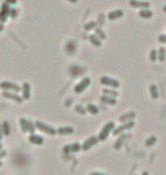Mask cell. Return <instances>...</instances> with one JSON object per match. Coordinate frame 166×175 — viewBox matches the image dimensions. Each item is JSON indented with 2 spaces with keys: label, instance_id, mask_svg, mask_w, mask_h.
<instances>
[{
  "label": "cell",
  "instance_id": "7a4b0ae2",
  "mask_svg": "<svg viewBox=\"0 0 166 175\" xmlns=\"http://www.w3.org/2000/svg\"><path fill=\"white\" fill-rule=\"evenodd\" d=\"M100 83H101L104 86L112 88V89H117V88L121 86V83H120L118 80L109 78V76H101V78H100Z\"/></svg>",
  "mask_w": 166,
  "mask_h": 175
},
{
  "label": "cell",
  "instance_id": "d6a6232c",
  "mask_svg": "<svg viewBox=\"0 0 166 175\" xmlns=\"http://www.w3.org/2000/svg\"><path fill=\"white\" fill-rule=\"evenodd\" d=\"M17 14H18V11H17L16 8H10V14H9V17L15 18L16 16H17Z\"/></svg>",
  "mask_w": 166,
  "mask_h": 175
},
{
  "label": "cell",
  "instance_id": "74e56055",
  "mask_svg": "<svg viewBox=\"0 0 166 175\" xmlns=\"http://www.w3.org/2000/svg\"><path fill=\"white\" fill-rule=\"evenodd\" d=\"M5 30V25H4V23L2 22H0V33L2 32V31Z\"/></svg>",
  "mask_w": 166,
  "mask_h": 175
},
{
  "label": "cell",
  "instance_id": "7bdbcfd3",
  "mask_svg": "<svg viewBox=\"0 0 166 175\" xmlns=\"http://www.w3.org/2000/svg\"><path fill=\"white\" fill-rule=\"evenodd\" d=\"M2 149V143H0V150Z\"/></svg>",
  "mask_w": 166,
  "mask_h": 175
},
{
  "label": "cell",
  "instance_id": "4316f807",
  "mask_svg": "<svg viewBox=\"0 0 166 175\" xmlns=\"http://www.w3.org/2000/svg\"><path fill=\"white\" fill-rule=\"evenodd\" d=\"M75 112L77 113V114H80V115H85L88 113V110H87V107H83L81 105H76Z\"/></svg>",
  "mask_w": 166,
  "mask_h": 175
},
{
  "label": "cell",
  "instance_id": "f546056e",
  "mask_svg": "<svg viewBox=\"0 0 166 175\" xmlns=\"http://www.w3.org/2000/svg\"><path fill=\"white\" fill-rule=\"evenodd\" d=\"M97 24H98L99 27H100V26L105 25V15H104L102 13H100V14L98 15V18H97Z\"/></svg>",
  "mask_w": 166,
  "mask_h": 175
},
{
  "label": "cell",
  "instance_id": "2e32d148",
  "mask_svg": "<svg viewBox=\"0 0 166 175\" xmlns=\"http://www.w3.org/2000/svg\"><path fill=\"white\" fill-rule=\"evenodd\" d=\"M100 101H101L102 104L108 105V106H115L117 104L116 98L109 97V96H106V94H102L101 97H100Z\"/></svg>",
  "mask_w": 166,
  "mask_h": 175
},
{
  "label": "cell",
  "instance_id": "484cf974",
  "mask_svg": "<svg viewBox=\"0 0 166 175\" xmlns=\"http://www.w3.org/2000/svg\"><path fill=\"white\" fill-rule=\"evenodd\" d=\"M94 33H96V35H97V37H98L100 40H105L106 38H107L106 33L101 30V27H97V29L94 30Z\"/></svg>",
  "mask_w": 166,
  "mask_h": 175
},
{
  "label": "cell",
  "instance_id": "3957f363",
  "mask_svg": "<svg viewBox=\"0 0 166 175\" xmlns=\"http://www.w3.org/2000/svg\"><path fill=\"white\" fill-rule=\"evenodd\" d=\"M34 124H35V127L41 131V132H45V133L49 134V135H56L57 134V129H53V126L43 123L41 121H35Z\"/></svg>",
  "mask_w": 166,
  "mask_h": 175
},
{
  "label": "cell",
  "instance_id": "8992f818",
  "mask_svg": "<svg viewBox=\"0 0 166 175\" xmlns=\"http://www.w3.org/2000/svg\"><path fill=\"white\" fill-rule=\"evenodd\" d=\"M134 125H136V123H134L133 121L128 122V123H123V124H121L120 126H117L114 129L113 134L114 135H120V134H122L123 132H125V131H128V130H130V129L134 127Z\"/></svg>",
  "mask_w": 166,
  "mask_h": 175
},
{
  "label": "cell",
  "instance_id": "277c9868",
  "mask_svg": "<svg viewBox=\"0 0 166 175\" xmlns=\"http://www.w3.org/2000/svg\"><path fill=\"white\" fill-rule=\"evenodd\" d=\"M0 89H2L4 91H9V92H16L18 93L22 90V86H19L18 84H16L14 82H9V81H2L0 82Z\"/></svg>",
  "mask_w": 166,
  "mask_h": 175
},
{
  "label": "cell",
  "instance_id": "6da1fadb",
  "mask_svg": "<svg viewBox=\"0 0 166 175\" xmlns=\"http://www.w3.org/2000/svg\"><path fill=\"white\" fill-rule=\"evenodd\" d=\"M114 129H115V123L114 122H107V123L102 126V129L100 130L98 134V140L99 141H105L106 139L108 138V135L110 133H113Z\"/></svg>",
  "mask_w": 166,
  "mask_h": 175
},
{
  "label": "cell",
  "instance_id": "d6986e66",
  "mask_svg": "<svg viewBox=\"0 0 166 175\" xmlns=\"http://www.w3.org/2000/svg\"><path fill=\"white\" fill-rule=\"evenodd\" d=\"M102 94H106V96H109V97H113V98H116L118 97V91L116 89H112V88H105V89H102Z\"/></svg>",
  "mask_w": 166,
  "mask_h": 175
},
{
  "label": "cell",
  "instance_id": "d590c367",
  "mask_svg": "<svg viewBox=\"0 0 166 175\" xmlns=\"http://www.w3.org/2000/svg\"><path fill=\"white\" fill-rule=\"evenodd\" d=\"M6 2H7L9 6H14V5H16L18 2V0H6Z\"/></svg>",
  "mask_w": 166,
  "mask_h": 175
},
{
  "label": "cell",
  "instance_id": "83f0119b",
  "mask_svg": "<svg viewBox=\"0 0 166 175\" xmlns=\"http://www.w3.org/2000/svg\"><path fill=\"white\" fill-rule=\"evenodd\" d=\"M156 141H157V138L156 137H154V135H151V137H149V138L146 140V147H152V145H155Z\"/></svg>",
  "mask_w": 166,
  "mask_h": 175
},
{
  "label": "cell",
  "instance_id": "60d3db41",
  "mask_svg": "<svg viewBox=\"0 0 166 175\" xmlns=\"http://www.w3.org/2000/svg\"><path fill=\"white\" fill-rule=\"evenodd\" d=\"M142 175H149V173H148V172H144V173H142Z\"/></svg>",
  "mask_w": 166,
  "mask_h": 175
},
{
  "label": "cell",
  "instance_id": "f35d334b",
  "mask_svg": "<svg viewBox=\"0 0 166 175\" xmlns=\"http://www.w3.org/2000/svg\"><path fill=\"white\" fill-rule=\"evenodd\" d=\"M2 135H4V133H2V129H1V125H0V141L2 139Z\"/></svg>",
  "mask_w": 166,
  "mask_h": 175
},
{
  "label": "cell",
  "instance_id": "ffe728a7",
  "mask_svg": "<svg viewBox=\"0 0 166 175\" xmlns=\"http://www.w3.org/2000/svg\"><path fill=\"white\" fill-rule=\"evenodd\" d=\"M139 16L141 18L150 19L151 17H152V11L149 10L148 8H146V9H141V10L139 11Z\"/></svg>",
  "mask_w": 166,
  "mask_h": 175
},
{
  "label": "cell",
  "instance_id": "e0dca14e",
  "mask_svg": "<svg viewBox=\"0 0 166 175\" xmlns=\"http://www.w3.org/2000/svg\"><path fill=\"white\" fill-rule=\"evenodd\" d=\"M74 133V129L71 126H61L57 129V134L59 135H71Z\"/></svg>",
  "mask_w": 166,
  "mask_h": 175
},
{
  "label": "cell",
  "instance_id": "603a6c76",
  "mask_svg": "<svg viewBox=\"0 0 166 175\" xmlns=\"http://www.w3.org/2000/svg\"><path fill=\"white\" fill-rule=\"evenodd\" d=\"M1 129H2V133H4L5 135H9V134H10L11 129H10V124H9V122L5 121L4 123L1 124Z\"/></svg>",
  "mask_w": 166,
  "mask_h": 175
},
{
  "label": "cell",
  "instance_id": "ba28073f",
  "mask_svg": "<svg viewBox=\"0 0 166 175\" xmlns=\"http://www.w3.org/2000/svg\"><path fill=\"white\" fill-rule=\"evenodd\" d=\"M98 137H90V138H88L85 141L83 142L82 145V150L83 151H88V150L92 148L93 145H96L98 143Z\"/></svg>",
  "mask_w": 166,
  "mask_h": 175
},
{
  "label": "cell",
  "instance_id": "ee69618b",
  "mask_svg": "<svg viewBox=\"0 0 166 175\" xmlns=\"http://www.w3.org/2000/svg\"><path fill=\"white\" fill-rule=\"evenodd\" d=\"M1 166H2V161H1V160H0V167H1Z\"/></svg>",
  "mask_w": 166,
  "mask_h": 175
},
{
  "label": "cell",
  "instance_id": "9a60e30c",
  "mask_svg": "<svg viewBox=\"0 0 166 175\" xmlns=\"http://www.w3.org/2000/svg\"><path fill=\"white\" fill-rule=\"evenodd\" d=\"M29 142H31L32 145H43V138H42L41 135H38V134H31L30 137H29Z\"/></svg>",
  "mask_w": 166,
  "mask_h": 175
},
{
  "label": "cell",
  "instance_id": "d4e9b609",
  "mask_svg": "<svg viewBox=\"0 0 166 175\" xmlns=\"http://www.w3.org/2000/svg\"><path fill=\"white\" fill-rule=\"evenodd\" d=\"M27 123H29V119H26L25 117H21L19 118V125H21V130L22 132H27Z\"/></svg>",
  "mask_w": 166,
  "mask_h": 175
},
{
  "label": "cell",
  "instance_id": "ac0fdd59",
  "mask_svg": "<svg viewBox=\"0 0 166 175\" xmlns=\"http://www.w3.org/2000/svg\"><path fill=\"white\" fill-rule=\"evenodd\" d=\"M89 42H90L93 47H96V48H99V47H101V45H102L101 40H100L96 34H91V35H89Z\"/></svg>",
  "mask_w": 166,
  "mask_h": 175
},
{
  "label": "cell",
  "instance_id": "cb8c5ba5",
  "mask_svg": "<svg viewBox=\"0 0 166 175\" xmlns=\"http://www.w3.org/2000/svg\"><path fill=\"white\" fill-rule=\"evenodd\" d=\"M87 110L90 113L91 115H97L99 113V108L98 106H96L94 104H89L87 106Z\"/></svg>",
  "mask_w": 166,
  "mask_h": 175
},
{
  "label": "cell",
  "instance_id": "4fadbf2b",
  "mask_svg": "<svg viewBox=\"0 0 166 175\" xmlns=\"http://www.w3.org/2000/svg\"><path fill=\"white\" fill-rule=\"evenodd\" d=\"M22 97L24 100H29L31 98V84L29 82H24L22 86Z\"/></svg>",
  "mask_w": 166,
  "mask_h": 175
},
{
  "label": "cell",
  "instance_id": "b9f144b4",
  "mask_svg": "<svg viewBox=\"0 0 166 175\" xmlns=\"http://www.w3.org/2000/svg\"><path fill=\"white\" fill-rule=\"evenodd\" d=\"M163 10H164V13H166V5L164 6V7H163Z\"/></svg>",
  "mask_w": 166,
  "mask_h": 175
},
{
  "label": "cell",
  "instance_id": "e575fe53",
  "mask_svg": "<svg viewBox=\"0 0 166 175\" xmlns=\"http://www.w3.org/2000/svg\"><path fill=\"white\" fill-rule=\"evenodd\" d=\"M158 40H159V42H162V43H166V34H162V35H159Z\"/></svg>",
  "mask_w": 166,
  "mask_h": 175
},
{
  "label": "cell",
  "instance_id": "836d02e7",
  "mask_svg": "<svg viewBox=\"0 0 166 175\" xmlns=\"http://www.w3.org/2000/svg\"><path fill=\"white\" fill-rule=\"evenodd\" d=\"M124 139H125V135H123V137H122V138L120 139L118 141H116V143H115V145H114V147H115L116 149H118V148L121 147V145H122V143H123V140H124Z\"/></svg>",
  "mask_w": 166,
  "mask_h": 175
},
{
  "label": "cell",
  "instance_id": "4dcf8cb0",
  "mask_svg": "<svg viewBox=\"0 0 166 175\" xmlns=\"http://www.w3.org/2000/svg\"><path fill=\"white\" fill-rule=\"evenodd\" d=\"M165 56H166V50L164 48H160L158 50V59L159 62H164L165 60Z\"/></svg>",
  "mask_w": 166,
  "mask_h": 175
},
{
  "label": "cell",
  "instance_id": "f1b7e54d",
  "mask_svg": "<svg viewBox=\"0 0 166 175\" xmlns=\"http://www.w3.org/2000/svg\"><path fill=\"white\" fill-rule=\"evenodd\" d=\"M149 58H150L151 62H156L158 59V51L155 50V49H151L150 54H149Z\"/></svg>",
  "mask_w": 166,
  "mask_h": 175
},
{
  "label": "cell",
  "instance_id": "52a82bcc",
  "mask_svg": "<svg viewBox=\"0 0 166 175\" xmlns=\"http://www.w3.org/2000/svg\"><path fill=\"white\" fill-rule=\"evenodd\" d=\"M2 97L6 98V99H9V100L15 101L17 104H22L23 100H24L22 96H18V93L9 92V91H2Z\"/></svg>",
  "mask_w": 166,
  "mask_h": 175
},
{
  "label": "cell",
  "instance_id": "8fae6325",
  "mask_svg": "<svg viewBox=\"0 0 166 175\" xmlns=\"http://www.w3.org/2000/svg\"><path fill=\"white\" fill-rule=\"evenodd\" d=\"M82 149V145H80L79 142H73V143H71V145H65L64 148H63V151L64 153H77V151H80V150Z\"/></svg>",
  "mask_w": 166,
  "mask_h": 175
},
{
  "label": "cell",
  "instance_id": "8d00e7d4",
  "mask_svg": "<svg viewBox=\"0 0 166 175\" xmlns=\"http://www.w3.org/2000/svg\"><path fill=\"white\" fill-rule=\"evenodd\" d=\"M6 156H7V153H6L4 149L0 150V159H1V158H4V157H6Z\"/></svg>",
  "mask_w": 166,
  "mask_h": 175
},
{
  "label": "cell",
  "instance_id": "ab89813d",
  "mask_svg": "<svg viewBox=\"0 0 166 175\" xmlns=\"http://www.w3.org/2000/svg\"><path fill=\"white\" fill-rule=\"evenodd\" d=\"M66 1H68V2H71V4H76L79 0H66Z\"/></svg>",
  "mask_w": 166,
  "mask_h": 175
},
{
  "label": "cell",
  "instance_id": "1f68e13d",
  "mask_svg": "<svg viewBox=\"0 0 166 175\" xmlns=\"http://www.w3.org/2000/svg\"><path fill=\"white\" fill-rule=\"evenodd\" d=\"M34 129H35V124L32 123L30 119H29V123H27V132L31 134L34 133Z\"/></svg>",
  "mask_w": 166,
  "mask_h": 175
},
{
  "label": "cell",
  "instance_id": "9c48e42d",
  "mask_svg": "<svg viewBox=\"0 0 166 175\" xmlns=\"http://www.w3.org/2000/svg\"><path fill=\"white\" fill-rule=\"evenodd\" d=\"M128 5L132 8H140V9H146V8L150 7V2L142 1V0H130Z\"/></svg>",
  "mask_w": 166,
  "mask_h": 175
},
{
  "label": "cell",
  "instance_id": "5bb4252c",
  "mask_svg": "<svg viewBox=\"0 0 166 175\" xmlns=\"http://www.w3.org/2000/svg\"><path fill=\"white\" fill-rule=\"evenodd\" d=\"M136 115L134 112H128L125 113V114H123L122 116H120L118 121L121 123H128V122H131V121H133V119L136 118Z\"/></svg>",
  "mask_w": 166,
  "mask_h": 175
},
{
  "label": "cell",
  "instance_id": "30bf717a",
  "mask_svg": "<svg viewBox=\"0 0 166 175\" xmlns=\"http://www.w3.org/2000/svg\"><path fill=\"white\" fill-rule=\"evenodd\" d=\"M9 14H10V7L7 2H5L0 8V21L4 23L9 17Z\"/></svg>",
  "mask_w": 166,
  "mask_h": 175
},
{
  "label": "cell",
  "instance_id": "7402d4cb",
  "mask_svg": "<svg viewBox=\"0 0 166 175\" xmlns=\"http://www.w3.org/2000/svg\"><path fill=\"white\" fill-rule=\"evenodd\" d=\"M97 27H98V24H97V22H94V21H90V22H87L84 24V30L87 31V32L96 30Z\"/></svg>",
  "mask_w": 166,
  "mask_h": 175
},
{
  "label": "cell",
  "instance_id": "44dd1931",
  "mask_svg": "<svg viewBox=\"0 0 166 175\" xmlns=\"http://www.w3.org/2000/svg\"><path fill=\"white\" fill-rule=\"evenodd\" d=\"M149 93H150V96L152 99H158L159 97V92H158V88L155 86V84H151L150 86H149Z\"/></svg>",
  "mask_w": 166,
  "mask_h": 175
},
{
  "label": "cell",
  "instance_id": "5b68a950",
  "mask_svg": "<svg viewBox=\"0 0 166 175\" xmlns=\"http://www.w3.org/2000/svg\"><path fill=\"white\" fill-rule=\"evenodd\" d=\"M91 84V78H83L75 86H74V92L75 93H82L88 86Z\"/></svg>",
  "mask_w": 166,
  "mask_h": 175
},
{
  "label": "cell",
  "instance_id": "7c38bea8",
  "mask_svg": "<svg viewBox=\"0 0 166 175\" xmlns=\"http://www.w3.org/2000/svg\"><path fill=\"white\" fill-rule=\"evenodd\" d=\"M123 15H124V11L122 10V9H115V10H112L108 13L107 18L109 19V21H116V19L122 18Z\"/></svg>",
  "mask_w": 166,
  "mask_h": 175
}]
</instances>
